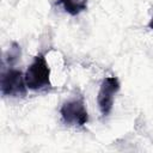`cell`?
I'll list each match as a JSON object with an SVG mask.
<instances>
[{
    "mask_svg": "<svg viewBox=\"0 0 153 153\" xmlns=\"http://www.w3.org/2000/svg\"><path fill=\"white\" fill-rule=\"evenodd\" d=\"M25 82L29 90L47 91L51 87L50 68L43 54L35 56L31 65L25 72Z\"/></svg>",
    "mask_w": 153,
    "mask_h": 153,
    "instance_id": "6da1fadb",
    "label": "cell"
},
{
    "mask_svg": "<svg viewBox=\"0 0 153 153\" xmlns=\"http://www.w3.org/2000/svg\"><path fill=\"white\" fill-rule=\"evenodd\" d=\"M60 115L67 126L84 127L88 121V112L82 97L66 100L60 109Z\"/></svg>",
    "mask_w": 153,
    "mask_h": 153,
    "instance_id": "7a4b0ae2",
    "label": "cell"
},
{
    "mask_svg": "<svg viewBox=\"0 0 153 153\" xmlns=\"http://www.w3.org/2000/svg\"><path fill=\"white\" fill-rule=\"evenodd\" d=\"M1 93L5 97H23L26 94L25 74L16 68H8L2 72L0 79Z\"/></svg>",
    "mask_w": 153,
    "mask_h": 153,
    "instance_id": "3957f363",
    "label": "cell"
},
{
    "mask_svg": "<svg viewBox=\"0 0 153 153\" xmlns=\"http://www.w3.org/2000/svg\"><path fill=\"white\" fill-rule=\"evenodd\" d=\"M120 91V81L116 76H106L99 87L97 103L102 116H108L114 106L116 93Z\"/></svg>",
    "mask_w": 153,
    "mask_h": 153,
    "instance_id": "277c9868",
    "label": "cell"
},
{
    "mask_svg": "<svg viewBox=\"0 0 153 153\" xmlns=\"http://www.w3.org/2000/svg\"><path fill=\"white\" fill-rule=\"evenodd\" d=\"M56 5L61 6L66 13L73 17L87 10V0H57Z\"/></svg>",
    "mask_w": 153,
    "mask_h": 153,
    "instance_id": "5b68a950",
    "label": "cell"
},
{
    "mask_svg": "<svg viewBox=\"0 0 153 153\" xmlns=\"http://www.w3.org/2000/svg\"><path fill=\"white\" fill-rule=\"evenodd\" d=\"M148 27L153 30V17L151 18V20H149V23H148Z\"/></svg>",
    "mask_w": 153,
    "mask_h": 153,
    "instance_id": "8992f818",
    "label": "cell"
}]
</instances>
